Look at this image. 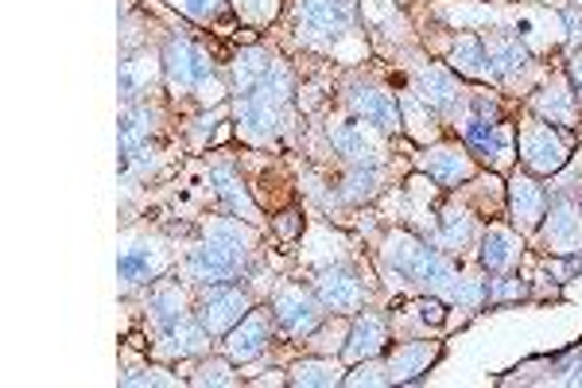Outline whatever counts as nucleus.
I'll return each mask as SVG.
<instances>
[{
  "label": "nucleus",
  "mask_w": 582,
  "mask_h": 388,
  "mask_svg": "<svg viewBox=\"0 0 582 388\" xmlns=\"http://www.w3.org/2000/svg\"><path fill=\"white\" fill-rule=\"evenodd\" d=\"M253 241L241 230L237 218H218L206 230V241L186 257V280L191 284H230L249 264Z\"/></svg>",
  "instance_id": "obj_1"
},
{
  "label": "nucleus",
  "mask_w": 582,
  "mask_h": 388,
  "mask_svg": "<svg viewBox=\"0 0 582 388\" xmlns=\"http://www.w3.org/2000/svg\"><path fill=\"white\" fill-rule=\"evenodd\" d=\"M164 78L176 98H198V102H218V98H222V86H218V75H214L210 55L183 36L167 39Z\"/></svg>",
  "instance_id": "obj_2"
},
{
  "label": "nucleus",
  "mask_w": 582,
  "mask_h": 388,
  "mask_svg": "<svg viewBox=\"0 0 582 388\" xmlns=\"http://www.w3.org/2000/svg\"><path fill=\"white\" fill-rule=\"evenodd\" d=\"M388 269L404 276L408 284H427V287H447L454 280L451 260L443 257L439 249H427L424 241L408 237V233H392L385 249Z\"/></svg>",
  "instance_id": "obj_3"
},
{
  "label": "nucleus",
  "mask_w": 582,
  "mask_h": 388,
  "mask_svg": "<svg viewBox=\"0 0 582 388\" xmlns=\"http://www.w3.org/2000/svg\"><path fill=\"white\" fill-rule=\"evenodd\" d=\"M272 319H276V326L284 334H292V338H311L314 331H319V323H323V299H314L307 287L299 284H284L272 296Z\"/></svg>",
  "instance_id": "obj_4"
},
{
  "label": "nucleus",
  "mask_w": 582,
  "mask_h": 388,
  "mask_svg": "<svg viewBox=\"0 0 582 388\" xmlns=\"http://www.w3.org/2000/svg\"><path fill=\"white\" fill-rule=\"evenodd\" d=\"M194 314H198V323H203V331L210 338H222L249 314V296L233 284H210L203 292V299H198V311Z\"/></svg>",
  "instance_id": "obj_5"
},
{
  "label": "nucleus",
  "mask_w": 582,
  "mask_h": 388,
  "mask_svg": "<svg viewBox=\"0 0 582 388\" xmlns=\"http://www.w3.org/2000/svg\"><path fill=\"white\" fill-rule=\"evenodd\" d=\"M520 156L536 176H552L567 164V137L559 129H552V120H532L520 129Z\"/></svg>",
  "instance_id": "obj_6"
},
{
  "label": "nucleus",
  "mask_w": 582,
  "mask_h": 388,
  "mask_svg": "<svg viewBox=\"0 0 582 388\" xmlns=\"http://www.w3.org/2000/svg\"><path fill=\"white\" fill-rule=\"evenodd\" d=\"M269 342H272V319L264 311H249L230 334H225V358L245 365V361L260 358V353L269 350Z\"/></svg>",
  "instance_id": "obj_7"
},
{
  "label": "nucleus",
  "mask_w": 582,
  "mask_h": 388,
  "mask_svg": "<svg viewBox=\"0 0 582 388\" xmlns=\"http://www.w3.org/2000/svg\"><path fill=\"white\" fill-rule=\"evenodd\" d=\"M314 287H319V299H323V307H331V311H361L365 307V280H358V272L350 269H323L319 272V280H314Z\"/></svg>",
  "instance_id": "obj_8"
},
{
  "label": "nucleus",
  "mask_w": 582,
  "mask_h": 388,
  "mask_svg": "<svg viewBox=\"0 0 582 388\" xmlns=\"http://www.w3.org/2000/svg\"><path fill=\"white\" fill-rule=\"evenodd\" d=\"M299 31L307 36H338L350 24L353 4L350 0H299Z\"/></svg>",
  "instance_id": "obj_9"
},
{
  "label": "nucleus",
  "mask_w": 582,
  "mask_h": 388,
  "mask_svg": "<svg viewBox=\"0 0 582 388\" xmlns=\"http://www.w3.org/2000/svg\"><path fill=\"white\" fill-rule=\"evenodd\" d=\"M350 109L358 113L365 125H373V129H380V132L400 129V105H397V98L385 90H353Z\"/></svg>",
  "instance_id": "obj_10"
},
{
  "label": "nucleus",
  "mask_w": 582,
  "mask_h": 388,
  "mask_svg": "<svg viewBox=\"0 0 582 388\" xmlns=\"http://www.w3.org/2000/svg\"><path fill=\"white\" fill-rule=\"evenodd\" d=\"M388 342V326L380 314L373 311H361L350 326V338H346V358L350 361H370V358H380Z\"/></svg>",
  "instance_id": "obj_11"
},
{
  "label": "nucleus",
  "mask_w": 582,
  "mask_h": 388,
  "mask_svg": "<svg viewBox=\"0 0 582 388\" xmlns=\"http://www.w3.org/2000/svg\"><path fill=\"white\" fill-rule=\"evenodd\" d=\"M233 113H237V129L249 140H269L280 125V105L264 102L257 93H241Z\"/></svg>",
  "instance_id": "obj_12"
},
{
  "label": "nucleus",
  "mask_w": 582,
  "mask_h": 388,
  "mask_svg": "<svg viewBox=\"0 0 582 388\" xmlns=\"http://www.w3.org/2000/svg\"><path fill=\"white\" fill-rule=\"evenodd\" d=\"M544 237L555 253H579L582 249V206H574V203L552 206Z\"/></svg>",
  "instance_id": "obj_13"
},
{
  "label": "nucleus",
  "mask_w": 582,
  "mask_h": 388,
  "mask_svg": "<svg viewBox=\"0 0 582 388\" xmlns=\"http://www.w3.org/2000/svg\"><path fill=\"white\" fill-rule=\"evenodd\" d=\"M544 206H547L544 191H540L528 176H517L513 183H508V210H513L520 230H536L540 218H544Z\"/></svg>",
  "instance_id": "obj_14"
},
{
  "label": "nucleus",
  "mask_w": 582,
  "mask_h": 388,
  "mask_svg": "<svg viewBox=\"0 0 582 388\" xmlns=\"http://www.w3.org/2000/svg\"><path fill=\"white\" fill-rule=\"evenodd\" d=\"M439 358V342H404L388 358V380H416Z\"/></svg>",
  "instance_id": "obj_15"
},
{
  "label": "nucleus",
  "mask_w": 582,
  "mask_h": 388,
  "mask_svg": "<svg viewBox=\"0 0 582 388\" xmlns=\"http://www.w3.org/2000/svg\"><path fill=\"white\" fill-rule=\"evenodd\" d=\"M481 260L490 272H508L520 260V237L505 225H490V233L481 237Z\"/></svg>",
  "instance_id": "obj_16"
},
{
  "label": "nucleus",
  "mask_w": 582,
  "mask_h": 388,
  "mask_svg": "<svg viewBox=\"0 0 582 388\" xmlns=\"http://www.w3.org/2000/svg\"><path fill=\"white\" fill-rule=\"evenodd\" d=\"M331 144L342 159H350L353 167H377V148L370 144L361 125H331Z\"/></svg>",
  "instance_id": "obj_17"
},
{
  "label": "nucleus",
  "mask_w": 582,
  "mask_h": 388,
  "mask_svg": "<svg viewBox=\"0 0 582 388\" xmlns=\"http://www.w3.org/2000/svg\"><path fill=\"white\" fill-rule=\"evenodd\" d=\"M148 314L156 319L159 331L183 323L186 319V292L179 284H171V280H159V284L152 287V296H148Z\"/></svg>",
  "instance_id": "obj_18"
},
{
  "label": "nucleus",
  "mask_w": 582,
  "mask_h": 388,
  "mask_svg": "<svg viewBox=\"0 0 582 388\" xmlns=\"http://www.w3.org/2000/svg\"><path fill=\"white\" fill-rule=\"evenodd\" d=\"M416 86H419V98H424L427 109L451 113L454 105H458V86H454V78L447 75V70H439V66H427V70H419Z\"/></svg>",
  "instance_id": "obj_19"
},
{
  "label": "nucleus",
  "mask_w": 582,
  "mask_h": 388,
  "mask_svg": "<svg viewBox=\"0 0 582 388\" xmlns=\"http://www.w3.org/2000/svg\"><path fill=\"white\" fill-rule=\"evenodd\" d=\"M486 59H490V70L497 78H513L528 66V47L513 36H493L486 39Z\"/></svg>",
  "instance_id": "obj_20"
},
{
  "label": "nucleus",
  "mask_w": 582,
  "mask_h": 388,
  "mask_svg": "<svg viewBox=\"0 0 582 388\" xmlns=\"http://www.w3.org/2000/svg\"><path fill=\"white\" fill-rule=\"evenodd\" d=\"M206 346H210V334L203 331V323H191V314H186L183 323L167 326L159 350H164V353H179V358H191V353H203Z\"/></svg>",
  "instance_id": "obj_21"
},
{
  "label": "nucleus",
  "mask_w": 582,
  "mask_h": 388,
  "mask_svg": "<svg viewBox=\"0 0 582 388\" xmlns=\"http://www.w3.org/2000/svg\"><path fill=\"white\" fill-rule=\"evenodd\" d=\"M156 129V109L152 105H129L120 113V148H144Z\"/></svg>",
  "instance_id": "obj_22"
},
{
  "label": "nucleus",
  "mask_w": 582,
  "mask_h": 388,
  "mask_svg": "<svg viewBox=\"0 0 582 388\" xmlns=\"http://www.w3.org/2000/svg\"><path fill=\"white\" fill-rule=\"evenodd\" d=\"M159 272V260L156 253L148 249V245H132V249H125L117 257V276L125 280V284H148L152 276Z\"/></svg>",
  "instance_id": "obj_23"
},
{
  "label": "nucleus",
  "mask_w": 582,
  "mask_h": 388,
  "mask_svg": "<svg viewBox=\"0 0 582 388\" xmlns=\"http://www.w3.org/2000/svg\"><path fill=\"white\" fill-rule=\"evenodd\" d=\"M424 167L431 171L439 183H463V179H470V156H466L463 148H435L431 156L424 159Z\"/></svg>",
  "instance_id": "obj_24"
},
{
  "label": "nucleus",
  "mask_w": 582,
  "mask_h": 388,
  "mask_svg": "<svg viewBox=\"0 0 582 388\" xmlns=\"http://www.w3.org/2000/svg\"><path fill=\"white\" fill-rule=\"evenodd\" d=\"M451 66L466 78L493 75L490 59H486V47H481V39H474V36H458V43H454V51H451Z\"/></svg>",
  "instance_id": "obj_25"
},
{
  "label": "nucleus",
  "mask_w": 582,
  "mask_h": 388,
  "mask_svg": "<svg viewBox=\"0 0 582 388\" xmlns=\"http://www.w3.org/2000/svg\"><path fill=\"white\" fill-rule=\"evenodd\" d=\"M276 63V59L269 55V51H260V47H249V51H241L237 59H233V82H237V93L253 90V86L260 82V78L269 75V66Z\"/></svg>",
  "instance_id": "obj_26"
},
{
  "label": "nucleus",
  "mask_w": 582,
  "mask_h": 388,
  "mask_svg": "<svg viewBox=\"0 0 582 388\" xmlns=\"http://www.w3.org/2000/svg\"><path fill=\"white\" fill-rule=\"evenodd\" d=\"M470 241V214L458 210V206H447L443 218H439V245L443 249H463Z\"/></svg>",
  "instance_id": "obj_27"
},
{
  "label": "nucleus",
  "mask_w": 582,
  "mask_h": 388,
  "mask_svg": "<svg viewBox=\"0 0 582 388\" xmlns=\"http://www.w3.org/2000/svg\"><path fill=\"white\" fill-rule=\"evenodd\" d=\"M338 380H346L342 370L323 358H307L292 370V385H338Z\"/></svg>",
  "instance_id": "obj_28"
},
{
  "label": "nucleus",
  "mask_w": 582,
  "mask_h": 388,
  "mask_svg": "<svg viewBox=\"0 0 582 388\" xmlns=\"http://www.w3.org/2000/svg\"><path fill=\"white\" fill-rule=\"evenodd\" d=\"M214 183H218V194H222L225 203L233 206L237 214H245V218H257V210H253V203L245 198V186L237 183V176H233V167H214Z\"/></svg>",
  "instance_id": "obj_29"
},
{
  "label": "nucleus",
  "mask_w": 582,
  "mask_h": 388,
  "mask_svg": "<svg viewBox=\"0 0 582 388\" xmlns=\"http://www.w3.org/2000/svg\"><path fill=\"white\" fill-rule=\"evenodd\" d=\"M536 109L544 113V120H571L574 117V98L567 93V82L547 86L544 98H536Z\"/></svg>",
  "instance_id": "obj_30"
},
{
  "label": "nucleus",
  "mask_w": 582,
  "mask_h": 388,
  "mask_svg": "<svg viewBox=\"0 0 582 388\" xmlns=\"http://www.w3.org/2000/svg\"><path fill=\"white\" fill-rule=\"evenodd\" d=\"M346 198L350 203H365V198H373L377 194V171L373 167H353L350 176H346Z\"/></svg>",
  "instance_id": "obj_31"
},
{
  "label": "nucleus",
  "mask_w": 582,
  "mask_h": 388,
  "mask_svg": "<svg viewBox=\"0 0 582 388\" xmlns=\"http://www.w3.org/2000/svg\"><path fill=\"white\" fill-rule=\"evenodd\" d=\"M233 365H237L233 358L206 361L203 370L194 373V385H237V377H233Z\"/></svg>",
  "instance_id": "obj_32"
},
{
  "label": "nucleus",
  "mask_w": 582,
  "mask_h": 388,
  "mask_svg": "<svg viewBox=\"0 0 582 388\" xmlns=\"http://www.w3.org/2000/svg\"><path fill=\"white\" fill-rule=\"evenodd\" d=\"M517 296H525V284L513 276H501L486 284V299H490V303H505V299H517Z\"/></svg>",
  "instance_id": "obj_33"
},
{
  "label": "nucleus",
  "mask_w": 582,
  "mask_h": 388,
  "mask_svg": "<svg viewBox=\"0 0 582 388\" xmlns=\"http://www.w3.org/2000/svg\"><path fill=\"white\" fill-rule=\"evenodd\" d=\"M176 4L194 20H218L225 9V0H176Z\"/></svg>",
  "instance_id": "obj_34"
},
{
  "label": "nucleus",
  "mask_w": 582,
  "mask_h": 388,
  "mask_svg": "<svg viewBox=\"0 0 582 388\" xmlns=\"http://www.w3.org/2000/svg\"><path fill=\"white\" fill-rule=\"evenodd\" d=\"M385 370L388 365H377V358H370L358 373L346 377V385H388V377H377V373H385Z\"/></svg>",
  "instance_id": "obj_35"
},
{
  "label": "nucleus",
  "mask_w": 582,
  "mask_h": 388,
  "mask_svg": "<svg viewBox=\"0 0 582 388\" xmlns=\"http://www.w3.org/2000/svg\"><path fill=\"white\" fill-rule=\"evenodd\" d=\"M125 385H176V377H167L164 370H140V373H125Z\"/></svg>",
  "instance_id": "obj_36"
},
{
  "label": "nucleus",
  "mask_w": 582,
  "mask_h": 388,
  "mask_svg": "<svg viewBox=\"0 0 582 388\" xmlns=\"http://www.w3.org/2000/svg\"><path fill=\"white\" fill-rule=\"evenodd\" d=\"M237 9L253 20H269L276 16V0H237Z\"/></svg>",
  "instance_id": "obj_37"
},
{
  "label": "nucleus",
  "mask_w": 582,
  "mask_h": 388,
  "mask_svg": "<svg viewBox=\"0 0 582 388\" xmlns=\"http://www.w3.org/2000/svg\"><path fill=\"white\" fill-rule=\"evenodd\" d=\"M296 218H299V214H284V218H280V233H284V237H292V233L299 230Z\"/></svg>",
  "instance_id": "obj_38"
},
{
  "label": "nucleus",
  "mask_w": 582,
  "mask_h": 388,
  "mask_svg": "<svg viewBox=\"0 0 582 388\" xmlns=\"http://www.w3.org/2000/svg\"><path fill=\"white\" fill-rule=\"evenodd\" d=\"M571 82H574V90H579V98H582V55L571 59Z\"/></svg>",
  "instance_id": "obj_39"
}]
</instances>
